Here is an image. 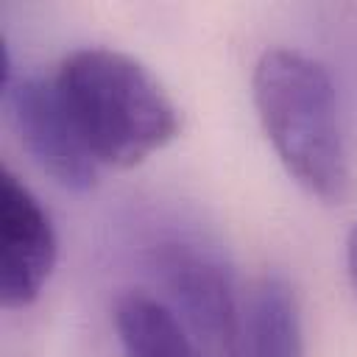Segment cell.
<instances>
[{
	"instance_id": "6da1fadb",
	"label": "cell",
	"mask_w": 357,
	"mask_h": 357,
	"mask_svg": "<svg viewBox=\"0 0 357 357\" xmlns=\"http://www.w3.org/2000/svg\"><path fill=\"white\" fill-rule=\"evenodd\" d=\"M81 151L103 170H128L176 139L178 109L156 75L114 47H75L50 73Z\"/></svg>"
},
{
	"instance_id": "7a4b0ae2",
	"label": "cell",
	"mask_w": 357,
	"mask_h": 357,
	"mask_svg": "<svg viewBox=\"0 0 357 357\" xmlns=\"http://www.w3.org/2000/svg\"><path fill=\"white\" fill-rule=\"evenodd\" d=\"M251 98L293 181L324 204H346L354 173L326 67L298 47H271L254 64Z\"/></svg>"
},
{
	"instance_id": "3957f363",
	"label": "cell",
	"mask_w": 357,
	"mask_h": 357,
	"mask_svg": "<svg viewBox=\"0 0 357 357\" xmlns=\"http://www.w3.org/2000/svg\"><path fill=\"white\" fill-rule=\"evenodd\" d=\"M142 259L165 304L190 329L206 357H229L243 287L226 257L192 229H159L145 237Z\"/></svg>"
},
{
	"instance_id": "277c9868",
	"label": "cell",
	"mask_w": 357,
	"mask_h": 357,
	"mask_svg": "<svg viewBox=\"0 0 357 357\" xmlns=\"http://www.w3.org/2000/svg\"><path fill=\"white\" fill-rule=\"evenodd\" d=\"M3 103L8 109V120L20 145L39 170H45L64 190L75 192H86L98 184L100 167L75 142L53 95L50 75H14L6 50Z\"/></svg>"
},
{
	"instance_id": "5b68a950",
	"label": "cell",
	"mask_w": 357,
	"mask_h": 357,
	"mask_svg": "<svg viewBox=\"0 0 357 357\" xmlns=\"http://www.w3.org/2000/svg\"><path fill=\"white\" fill-rule=\"evenodd\" d=\"M59 257L53 220L42 201L3 165L0 170V301L28 307L45 290Z\"/></svg>"
},
{
	"instance_id": "8992f818",
	"label": "cell",
	"mask_w": 357,
	"mask_h": 357,
	"mask_svg": "<svg viewBox=\"0 0 357 357\" xmlns=\"http://www.w3.org/2000/svg\"><path fill=\"white\" fill-rule=\"evenodd\" d=\"M229 357H304L301 304L287 276L268 271L243 287Z\"/></svg>"
},
{
	"instance_id": "52a82bcc",
	"label": "cell",
	"mask_w": 357,
	"mask_h": 357,
	"mask_svg": "<svg viewBox=\"0 0 357 357\" xmlns=\"http://www.w3.org/2000/svg\"><path fill=\"white\" fill-rule=\"evenodd\" d=\"M114 329L123 357H206L178 315L139 290H128L114 304Z\"/></svg>"
},
{
	"instance_id": "ba28073f",
	"label": "cell",
	"mask_w": 357,
	"mask_h": 357,
	"mask_svg": "<svg viewBox=\"0 0 357 357\" xmlns=\"http://www.w3.org/2000/svg\"><path fill=\"white\" fill-rule=\"evenodd\" d=\"M346 271H349V279H351V287L357 293V226L349 231L346 237Z\"/></svg>"
}]
</instances>
